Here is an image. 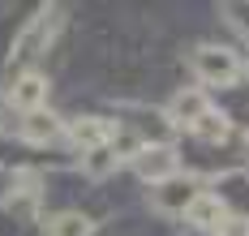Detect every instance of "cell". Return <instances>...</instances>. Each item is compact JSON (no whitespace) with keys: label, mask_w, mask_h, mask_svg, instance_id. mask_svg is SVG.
<instances>
[{"label":"cell","mask_w":249,"mask_h":236,"mask_svg":"<svg viewBox=\"0 0 249 236\" xmlns=\"http://www.w3.org/2000/svg\"><path fill=\"white\" fill-rule=\"evenodd\" d=\"M22 137L26 142H35V146H43L52 137H60V120L52 116V112H30L22 120Z\"/></svg>","instance_id":"obj_8"},{"label":"cell","mask_w":249,"mask_h":236,"mask_svg":"<svg viewBox=\"0 0 249 236\" xmlns=\"http://www.w3.org/2000/svg\"><path fill=\"white\" fill-rule=\"evenodd\" d=\"M48 103V78L43 73H22V78L13 82V90H9V107H18V112H43Z\"/></svg>","instance_id":"obj_2"},{"label":"cell","mask_w":249,"mask_h":236,"mask_svg":"<svg viewBox=\"0 0 249 236\" xmlns=\"http://www.w3.org/2000/svg\"><path fill=\"white\" fill-rule=\"evenodd\" d=\"M194 73L206 86H232V82L241 78V60H236V52H228V48L202 43L198 52H194Z\"/></svg>","instance_id":"obj_1"},{"label":"cell","mask_w":249,"mask_h":236,"mask_svg":"<svg viewBox=\"0 0 249 236\" xmlns=\"http://www.w3.org/2000/svg\"><path fill=\"white\" fill-rule=\"evenodd\" d=\"M112 125H107V120H99V116H86V120H73V125H69V137H73V146H82V151H86V155H90V151H99V146H107V142H112Z\"/></svg>","instance_id":"obj_4"},{"label":"cell","mask_w":249,"mask_h":236,"mask_svg":"<svg viewBox=\"0 0 249 236\" xmlns=\"http://www.w3.org/2000/svg\"><path fill=\"white\" fill-rule=\"evenodd\" d=\"M224 13H228V22L249 39V4H224Z\"/></svg>","instance_id":"obj_13"},{"label":"cell","mask_w":249,"mask_h":236,"mask_svg":"<svg viewBox=\"0 0 249 236\" xmlns=\"http://www.w3.org/2000/svg\"><path fill=\"white\" fill-rule=\"evenodd\" d=\"M194 133H198L202 142H224V137H228V120H224V116H215V112H206L198 125H194Z\"/></svg>","instance_id":"obj_10"},{"label":"cell","mask_w":249,"mask_h":236,"mask_svg":"<svg viewBox=\"0 0 249 236\" xmlns=\"http://www.w3.org/2000/svg\"><path fill=\"white\" fill-rule=\"evenodd\" d=\"M90 219L86 215H77V210H65V215H52L48 223H43V236H90Z\"/></svg>","instance_id":"obj_9"},{"label":"cell","mask_w":249,"mask_h":236,"mask_svg":"<svg viewBox=\"0 0 249 236\" xmlns=\"http://www.w3.org/2000/svg\"><path fill=\"white\" fill-rule=\"evenodd\" d=\"M206 112H211V103H206L202 90H180V95L172 99V120L176 125H189V129H194Z\"/></svg>","instance_id":"obj_6"},{"label":"cell","mask_w":249,"mask_h":236,"mask_svg":"<svg viewBox=\"0 0 249 236\" xmlns=\"http://www.w3.org/2000/svg\"><path fill=\"white\" fill-rule=\"evenodd\" d=\"M185 219H189L194 228H211V232H215V228L224 223V202H219L215 193H198L194 206L185 210Z\"/></svg>","instance_id":"obj_7"},{"label":"cell","mask_w":249,"mask_h":236,"mask_svg":"<svg viewBox=\"0 0 249 236\" xmlns=\"http://www.w3.org/2000/svg\"><path fill=\"white\" fill-rule=\"evenodd\" d=\"M194 198H198V185L194 181H176V176L155 189V206L159 210H180V215H185V210L194 206Z\"/></svg>","instance_id":"obj_5"},{"label":"cell","mask_w":249,"mask_h":236,"mask_svg":"<svg viewBox=\"0 0 249 236\" xmlns=\"http://www.w3.org/2000/svg\"><path fill=\"white\" fill-rule=\"evenodd\" d=\"M215 236H249V219L245 215H224V223L215 228Z\"/></svg>","instance_id":"obj_12"},{"label":"cell","mask_w":249,"mask_h":236,"mask_svg":"<svg viewBox=\"0 0 249 236\" xmlns=\"http://www.w3.org/2000/svg\"><path fill=\"white\" fill-rule=\"evenodd\" d=\"M133 168L146 176V181H172L176 176V155L168 146H142L133 155Z\"/></svg>","instance_id":"obj_3"},{"label":"cell","mask_w":249,"mask_h":236,"mask_svg":"<svg viewBox=\"0 0 249 236\" xmlns=\"http://www.w3.org/2000/svg\"><path fill=\"white\" fill-rule=\"evenodd\" d=\"M82 163H86V172H90V176H103V172H112V168H116V155H112V146H99V151H90Z\"/></svg>","instance_id":"obj_11"}]
</instances>
